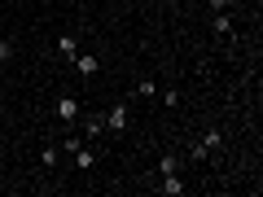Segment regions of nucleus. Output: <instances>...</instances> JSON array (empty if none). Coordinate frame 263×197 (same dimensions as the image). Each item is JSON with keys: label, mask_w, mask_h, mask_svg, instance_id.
Masks as SVG:
<instances>
[{"label": "nucleus", "mask_w": 263, "mask_h": 197, "mask_svg": "<svg viewBox=\"0 0 263 197\" xmlns=\"http://www.w3.org/2000/svg\"><path fill=\"white\" fill-rule=\"evenodd\" d=\"M70 62H75V70H79V75H84V79H92L97 70H101V62H97L92 53H75V57H70Z\"/></svg>", "instance_id": "1"}, {"label": "nucleus", "mask_w": 263, "mask_h": 197, "mask_svg": "<svg viewBox=\"0 0 263 197\" xmlns=\"http://www.w3.org/2000/svg\"><path fill=\"white\" fill-rule=\"evenodd\" d=\"M57 119H62V123H75L79 119V101H75V96H57Z\"/></svg>", "instance_id": "2"}, {"label": "nucleus", "mask_w": 263, "mask_h": 197, "mask_svg": "<svg viewBox=\"0 0 263 197\" xmlns=\"http://www.w3.org/2000/svg\"><path fill=\"white\" fill-rule=\"evenodd\" d=\"M105 127L119 136V131H127V105H114L110 114H105Z\"/></svg>", "instance_id": "3"}, {"label": "nucleus", "mask_w": 263, "mask_h": 197, "mask_svg": "<svg viewBox=\"0 0 263 197\" xmlns=\"http://www.w3.org/2000/svg\"><path fill=\"white\" fill-rule=\"evenodd\" d=\"M158 193H167V197H180V193H184V180H180L176 171H171V175H162V184H158Z\"/></svg>", "instance_id": "4"}, {"label": "nucleus", "mask_w": 263, "mask_h": 197, "mask_svg": "<svg viewBox=\"0 0 263 197\" xmlns=\"http://www.w3.org/2000/svg\"><path fill=\"white\" fill-rule=\"evenodd\" d=\"M75 167H79V171H92V167H97V153L88 149V145H79V149H75Z\"/></svg>", "instance_id": "5"}, {"label": "nucleus", "mask_w": 263, "mask_h": 197, "mask_svg": "<svg viewBox=\"0 0 263 197\" xmlns=\"http://www.w3.org/2000/svg\"><path fill=\"white\" fill-rule=\"evenodd\" d=\"M211 31H215L219 40H228V35H233V22H228V13H215V22H211Z\"/></svg>", "instance_id": "6"}, {"label": "nucleus", "mask_w": 263, "mask_h": 197, "mask_svg": "<svg viewBox=\"0 0 263 197\" xmlns=\"http://www.w3.org/2000/svg\"><path fill=\"white\" fill-rule=\"evenodd\" d=\"M57 53H62V57H75V53H79L75 35H57Z\"/></svg>", "instance_id": "7"}, {"label": "nucleus", "mask_w": 263, "mask_h": 197, "mask_svg": "<svg viewBox=\"0 0 263 197\" xmlns=\"http://www.w3.org/2000/svg\"><path fill=\"white\" fill-rule=\"evenodd\" d=\"M136 96H145V101L158 96V84H154V79H141V84H136Z\"/></svg>", "instance_id": "8"}, {"label": "nucleus", "mask_w": 263, "mask_h": 197, "mask_svg": "<svg viewBox=\"0 0 263 197\" xmlns=\"http://www.w3.org/2000/svg\"><path fill=\"white\" fill-rule=\"evenodd\" d=\"M84 131H88V136H101V131H105V119H97V114H92V119H84Z\"/></svg>", "instance_id": "9"}, {"label": "nucleus", "mask_w": 263, "mask_h": 197, "mask_svg": "<svg viewBox=\"0 0 263 197\" xmlns=\"http://www.w3.org/2000/svg\"><path fill=\"white\" fill-rule=\"evenodd\" d=\"M158 171H162V175H171V171H180V158H176V153H167V158L158 162Z\"/></svg>", "instance_id": "10"}, {"label": "nucleus", "mask_w": 263, "mask_h": 197, "mask_svg": "<svg viewBox=\"0 0 263 197\" xmlns=\"http://www.w3.org/2000/svg\"><path fill=\"white\" fill-rule=\"evenodd\" d=\"M189 158H193V162H206L211 149H206V145H193V149H189Z\"/></svg>", "instance_id": "11"}, {"label": "nucleus", "mask_w": 263, "mask_h": 197, "mask_svg": "<svg viewBox=\"0 0 263 197\" xmlns=\"http://www.w3.org/2000/svg\"><path fill=\"white\" fill-rule=\"evenodd\" d=\"M9 57H13V44H9L5 35H0V62H9Z\"/></svg>", "instance_id": "12"}, {"label": "nucleus", "mask_w": 263, "mask_h": 197, "mask_svg": "<svg viewBox=\"0 0 263 197\" xmlns=\"http://www.w3.org/2000/svg\"><path fill=\"white\" fill-rule=\"evenodd\" d=\"M211 9H215V13H224V9H228V0H211Z\"/></svg>", "instance_id": "13"}]
</instances>
